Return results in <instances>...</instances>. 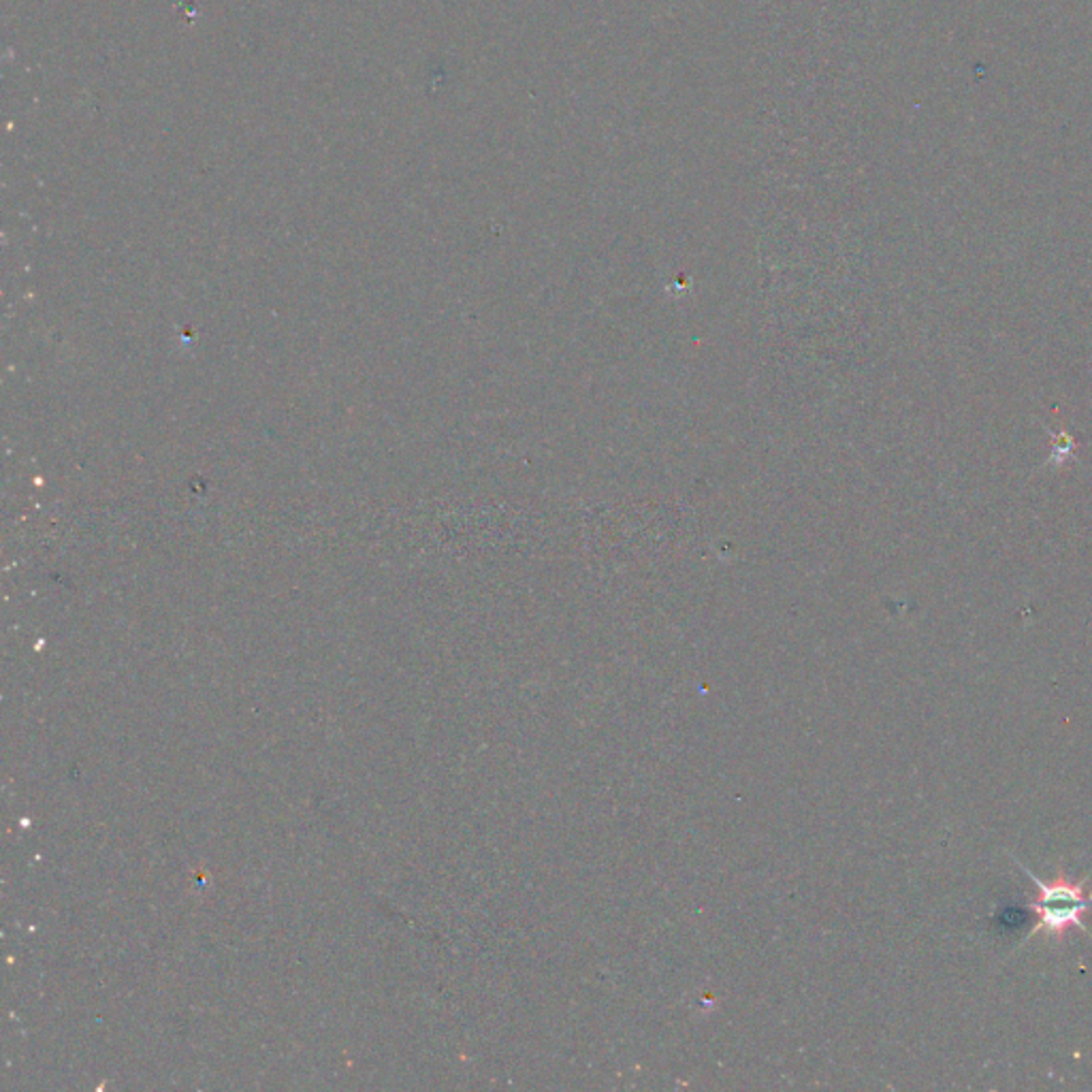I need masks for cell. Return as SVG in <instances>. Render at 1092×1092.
Listing matches in <instances>:
<instances>
[{
	"label": "cell",
	"instance_id": "1",
	"mask_svg": "<svg viewBox=\"0 0 1092 1092\" xmlns=\"http://www.w3.org/2000/svg\"><path fill=\"white\" fill-rule=\"evenodd\" d=\"M1009 858L1018 864L1026 877L1035 883L1037 897L1029 900V907L1037 915V922L1030 930L1029 939L1035 934H1045L1052 943H1063L1069 934V930H1081L1088 937H1092L1090 928L1084 922V915L1092 909V890L1088 888V879L1069 877L1065 868H1059V873L1045 882L1037 877L1030 868H1026L1018 858L1009 854Z\"/></svg>",
	"mask_w": 1092,
	"mask_h": 1092
}]
</instances>
